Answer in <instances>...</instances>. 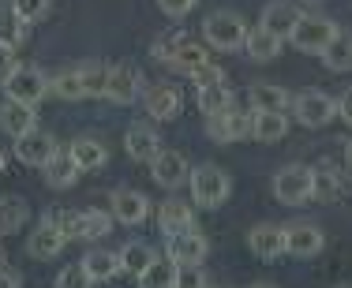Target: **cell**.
<instances>
[{
    "label": "cell",
    "mask_w": 352,
    "mask_h": 288,
    "mask_svg": "<svg viewBox=\"0 0 352 288\" xmlns=\"http://www.w3.org/2000/svg\"><path fill=\"white\" fill-rule=\"evenodd\" d=\"M188 184H191V199H195V206H203V210L225 206V199H229V191H232L229 173H225V168H217V165L191 168V180Z\"/></svg>",
    "instance_id": "cell-1"
},
{
    "label": "cell",
    "mask_w": 352,
    "mask_h": 288,
    "mask_svg": "<svg viewBox=\"0 0 352 288\" xmlns=\"http://www.w3.org/2000/svg\"><path fill=\"white\" fill-rule=\"evenodd\" d=\"M311 188H315V173L311 165H300V161L278 168V176H274V195L285 206H304L311 199Z\"/></svg>",
    "instance_id": "cell-2"
},
{
    "label": "cell",
    "mask_w": 352,
    "mask_h": 288,
    "mask_svg": "<svg viewBox=\"0 0 352 288\" xmlns=\"http://www.w3.org/2000/svg\"><path fill=\"white\" fill-rule=\"evenodd\" d=\"M203 30H206V41H210L214 49H221V53H236L248 41V23L240 19L236 12H214L210 19L203 23Z\"/></svg>",
    "instance_id": "cell-3"
},
{
    "label": "cell",
    "mask_w": 352,
    "mask_h": 288,
    "mask_svg": "<svg viewBox=\"0 0 352 288\" xmlns=\"http://www.w3.org/2000/svg\"><path fill=\"white\" fill-rule=\"evenodd\" d=\"M338 23H330V19H322V15H304L300 19V27L292 30V45L300 49V53H315V56H322L326 53V45H330L333 38H338Z\"/></svg>",
    "instance_id": "cell-4"
},
{
    "label": "cell",
    "mask_w": 352,
    "mask_h": 288,
    "mask_svg": "<svg viewBox=\"0 0 352 288\" xmlns=\"http://www.w3.org/2000/svg\"><path fill=\"white\" fill-rule=\"evenodd\" d=\"M4 90H8V98H12V101H23V105H38V101L45 98L53 87H49L45 71H38V67L19 64L12 75H8Z\"/></svg>",
    "instance_id": "cell-5"
},
{
    "label": "cell",
    "mask_w": 352,
    "mask_h": 288,
    "mask_svg": "<svg viewBox=\"0 0 352 288\" xmlns=\"http://www.w3.org/2000/svg\"><path fill=\"white\" fill-rule=\"evenodd\" d=\"M105 98L116 105H135L142 98V75L131 64H113L105 75Z\"/></svg>",
    "instance_id": "cell-6"
},
{
    "label": "cell",
    "mask_w": 352,
    "mask_h": 288,
    "mask_svg": "<svg viewBox=\"0 0 352 288\" xmlns=\"http://www.w3.org/2000/svg\"><path fill=\"white\" fill-rule=\"evenodd\" d=\"M64 243H68V232H64V221L56 214H49L45 221H41L34 232H30V240H27V251L34 258H56L64 251Z\"/></svg>",
    "instance_id": "cell-7"
},
{
    "label": "cell",
    "mask_w": 352,
    "mask_h": 288,
    "mask_svg": "<svg viewBox=\"0 0 352 288\" xmlns=\"http://www.w3.org/2000/svg\"><path fill=\"white\" fill-rule=\"evenodd\" d=\"M150 176H154V184H162L165 191H176L191 180V165H188V157L176 154V150H157V157L150 161Z\"/></svg>",
    "instance_id": "cell-8"
},
{
    "label": "cell",
    "mask_w": 352,
    "mask_h": 288,
    "mask_svg": "<svg viewBox=\"0 0 352 288\" xmlns=\"http://www.w3.org/2000/svg\"><path fill=\"white\" fill-rule=\"evenodd\" d=\"M333 116H338V101L330 94H322V90H304L296 98V120L304 128H326Z\"/></svg>",
    "instance_id": "cell-9"
},
{
    "label": "cell",
    "mask_w": 352,
    "mask_h": 288,
    "mask_svg": "<svg viewBox=\"0 0 352 288\" xmlns=\"http://www.w3.org/2000/svg\"><path fill=\"white\" fill-rule=\"evenodd\" d=\"M322 243H326L322 228L311 225V221H292V225H285V247H289V255H296V258H315L318 251H322Z\"/></svg>",
    "instance_id": "cell-10"
},
{
    "label": "cell",
    "mask_w": 352,
    "mask_h": 288,
    "mask_svg": "<svg viewBox=\"0 0 352 288\" xmlns=\"http://www.w3.org/2000/svg\"><path fill=\"white\" fill-rule=\"evenodd\" d=\"M206 135H210L214 142H240L251 135V116L236 113V109L214 113V116H206Z\"/></svg>",
    "instance_id": "cell-11"
},
{
    "label": "cell",
    "mask_w": 352,
    "mask_h": 288,
    "mask_svg": "<svg viewBox=\"0 0 352 288\" xmlns=\"http://www.w3.org/2000/svg\"><path fill=\"white\" fill-rule=\"evenodd\" d=\"M109 228H113V217L105 210H79L64 221L68 240H102V236H109Z\"/></svg>",
    "instance_id": "cell-12"
},
{
    "label": "cell",
    "mask_w": 352,
    "mask_h": 288,
    "mask_svg": "<svg viewBox=\"0 0 352 288\" xmlns=\"http://www.w3.org/2000/svg\"><path fill=\"white\" fill-rule=\"evenodd\" d=\"M248 247H251V255L263 258V262H274V258L289 255V247H285V228L270 225V221L251 228V232H248Z\"/></svg>",
    "instance_id": "cell-13"
},
{
    "label": "cell",
    "mask_w": 352,
    "mask_h": 288,
    "mask_svg": "<svg viewBox=\"0 0 352 288\" xmlns=\"http://www.w3.org/2000/svg\"><path fill=\"white\" fill-rule=\"evenodd\" d=\"M206 251H210V243H206L203 232L169 236V243H165V255H169L176 266H203V262H206Z\"/></svg>",
    "instance_id": "cell-14"
},
{
    "label": "cell",
    "mask_w": 352,
    "mask_h": 288,
    "mask_svg": "<svg viewBox=\"0 0 352 288\" xmlns=\"http://www.w3.org/2000/svg\"><path fill=\"white\" fill-rule=\"evenodd\" d=\"M53 154H56V139L49 131H41V128H34V131H27V135H19V139H15V157H19L23 165L41 168Z\"/></svg>",
    "instance_id": "cell-15"
},
{
    "label": "cell",
    "mask_w": 352,
    "mask_h": 288,
    "mask_svg": "<svg viewBox=\"0 0 352 288\" xmlns=\"http://www.w3.org/2000/svg\"><path fill=\"white\" fill-rule=\"evenodd\" d=\"M300 19H304V12H300L296 4H289V0H274V4L263 12L258 27L270 30V34H278V38L285 41V38H292V30L300 27Z\"/></svg>",
    "instance_id": "cell-16"
},
{
    "label": "cell",
    "mask_w": 352,
    "mask_h": 288,
    "mask_svg": "<svg viewBox=\"0 0 352 288\" xmlns=\"http://www.w3.org/2000/svg\"><path fill=\"white\" fill-rule=\"evenodd\" d=\"M146 214H150V199L142 191H131V188L113 191V217L120 225H142Z\"/></svg>",
    "instance_id": "cell-17"
},
{
    "label": "cell",
    "mask_w": 352,
    "mask_h": 288,
    "mask_svg": "<svg viewBox=\"0 0 352 288\" xmlns=\"http://www.w3.org/2000/svg\"><path fill=\"white\" fill-rule=\"evenodd\" d=\"M157 228L165 236H184V232H195V214L191 206H184L180 199H169L157 206Z\"/></svg>",
    "instance_id": "cell-18"
},
{
    "label": "cell",
    "mask_w": 352,
    "mask_h": 288,
    "mask_svg": "<svg viewBox=\"0 0 352 288\" xmlns=\"http://www.w3.org/2000/svg\"><path fill=\"white\" fill-rule=\"evenodd\" d=\"M124 150H128L131 161H154L157 150H162V139L150 124H131L128 135H124Z\"/></svg>",
    "instance_id": "cell-19"
},
{
    "label": "cell",
    "mask_w": 352,
    "mask_h": 288,
    "mask_svg": "<svg viewBox=\"0 0 352 288\" xmlns=\"http://www.w3.org/2000/svg\"><path fill=\"white\" fill-rule=\"evenodd\" d=\"M180 109H184L180 90L169 87V82H157V87L146 90V113L154 116V120H176Z\"/></svg>",
    "instance_id": "cell-20"
},
{
    "label": "cell",
    "mask_w": 352,
    "mask_h": 288,
    "mask_svg": "<svg viewBox=\"0 0 352 288\" xmlns=\"http://www.w3.org/2000/svg\"><path fill=\"white\" fill-rule=\"evenodd\" d=\"M0 128L12 135V139H19V135L34 131V128H38L34 105H23V101H12V98H8L4 105H0Z\"/></svg>",
    "instance_id": "cell-21"
},
{
    "label": "cell",
    "mask_w": 352,
    "mask_h": 288,
    "mask_svg": "<svg viewBox=\"0 0 352 288\" xmlns=\"http://www.w3.org/2000/svg\"><path fill=\"white\" fill-rule=\"evenodd\" d=\"M311 173H315L311 199H318V202H333V199H341V195L349 191V180H345V176H341L338 168L330 165V161H322V165H315Z\"/></svg>",
    "instance_id": "cell-22"
},
{
    "label": "cell",
    "mask_w": 352,
    "mask_h": 288,
    "mask_svg": "<svg viewBox=\"0 0 352 288\" xmlns=\"http://www.w3.org/2000/svg\"><path fill=\"white\" fill-rule=\"evenodd\" d=\"M72 157H75V165L82 168V173H94V168H102L105 161H109V150H105V142L102 139H94V135H79V139H72Z\"/></svg>",
    "instance_id": "cell-23"
},
{
    "label": "cell",
    "mask_w": 352,
    "mask_h": 288,
    "mask_svg": "<svg viewBox=\"0 0 352 288\" xmlns=\"http://www.w3.org/2000/svg\"><path fill=\"white\" fill-rule=\"evenodd\" d=\"M41 168H45V180L53 184V188H72V184H75V176L82 173V168L75 165V157H72V150H68V146H64V150L56 146V154L49 157Z\"/></svg>",
    "instance_id": "cell-24"
},
{
    "label": "cell",
    "mask_w": 352,
    "mask_h": 288,
    "mask_svg": "<svg viewBox=\"0 0 352 288\" xmlns=\"http://www.w3.org/2000/svg\"><path fill=\"white\" fill-rule=\"evenodd\" d=\"M289 135L285 113H251V139L258 142H281Z\"/></svg>",
    "instance_id": "cell-25"
},
{
    "label": "cell",
    "mask_w": 352,
    "mask_h": 288,
    "mask_svg": "<svg viewBox=\"0 0 352 288\" xmlns=\"http://www.w3.org/2000/svg\"><path fill=\"white\" fill-rule=\"evenodd\" d=\"M281 45L285 41L278 38V34H270V30H263V27H255V30H248V41H244V49H248V56L251 60H278L281 56Z\"/></svg>",
    "instance_id": "cell-26"
},
{
    "label": "cell",
    "mask_w": 352,
    "mask_h": 288,
    "mask_svg": "<svg viewBox=\"0 0 352 288\" xmlns=\"http://www.w3.org/2000/svg\"><path fill=\"white\" fill-rule=\"evenodd\" d=\"M27 217H30L27 199H19V195H4V199H0V236L19 232V228L27 225Z\"/></svg>",
    "instance_id": "cell-27"
},
{
    "label": "cell",
    "mask_w": 352,
    "mask_h": 288,
    "mask_svg": "<svg viewBox=\"0 0 352 288\" xmlns=\"http://www.w3.org/2000/svg\"><path fill=\"white\" fill-rule=\"evenodd\" d=\"M248 98H251V113H285L289 109V94L281 87H266V82L251 87Z\"/></svg>",
    "instance_id": "cell-28"
},
{
    "label": "cell",
    "mask_w": 352,
    "mask_h": 288,
    "mask_svg": "<svg viewBox=\"0 0 352 288\" xmlns=\"http://www.w3.org/2000/svg\"><path fill=\"white\" fill-rule=\"evenodd\" d=\"M135 281H139V288H176V262L173 258H154Z\"/></svg>",
    "instance_id": "cell-29"
},
{
    "label": "cell",
    "mask_w": 352,
    "mask_h": 288,
    "mask_svg": "<svg viewBox=\"0 0 352 288\" xmlns=\"http://www.w3.org/2000/svg\"><path fill=\"white\" fill-rule=\"evenodd\" d=\"M210 56H206V49L199 45V41H188L184 38L180 45H176V53L169 56V67H176V71H184V75H191L195 67H203Z\"/></svg>",
    "instance_id": "cell-30"
},
{
    "label": "cell",
    "mask_w": 352,
    "mask_h": 288,
    "mask_svg": "<svg viewBox=\"0 0 352 288\" xmlns=\"http://www.w3.org/2000/svg\"><path fill=\"white\" fill-rule=\"evenodd\" d=\"M82 266H87V274L94 277V281H109V277L120 274V255H113V251H87V258H82Z\"/></svg>",
    "instance_id": "cell-31"
},
{
    "label": "cell",
    "mask_w": 352,
    "mask_h": 288,
    "mask_svg": "<svg viewBox=\"0 0 352 288\" xmlns=\"http://www.w3.org/2000/svg\"><path fill=\"white\" fill-rule=\"evenodd\" d=\"M27 27H30V23H23L19 12H15L12 4L0 8V45H8V49L23 45V41H27Z\"/></svg>",
    "instance_id": "cell-32"
},
{
    "label": "cell",
    "mask_w": 352,
    "mask_h": 288,
    "mask_svg": "<svg viewBox=\"0 0 352 288\" xmlns=\"http://www.w3.org/2000/svg\"><path fill=\"white\" fill-rule=\"evenodd\" d=\"M322 60L330 71H352V34H338V38L326 45Z\"/></svg>",
    "instance_id": "cell-33"
},
{
    "label": "cell",
    "mask_w": 352,
    "mask_h": 288,
    "mask_svg": "<svg viewBox=\"0 0 352 288\" xmlns=\"http://www.w3.org/2000/svg\"><path fill=\"white\" fill-rule=\"evenodd\" d=\"M195 101H199V109H203V116H214V113L232 109V90L225 87V82H217V87H203Z\"/></svg>",
    "instance_id": "cell-34"
},
{
    "label": "cell",
    "mask_w": 352,
    "mask_h": 288,
    "mask_svg": "<svg viewBox=\"0 0 352 288\" xmlns=\"http://www.w3.org/2000/svg\"><path fill=\"white\" fill-rule=\"evenodd\" d=\"M154 258H157V255L146 247V243H128V247L120 251V274H135V277H139Z\"/></svg>",
    "instance_id": "cell-35"
},
{
    "label": "cell",
    "mask_w": 352,
    "mask_h": 288,
    "mask_svg": "<svg viewBox=\"0 0 352 288\" xmlns=\"http://www.w3.org/2000/svg\"><path fill=\"white\" fill-rule=\"evenodd\" d=\"M49 87L56 90V98H64V101H79V98H87L82 94V67H68V71H60Z\"/></svg>",
    "instance_id": "cell-36"
},
{
    "label": "cell",
    "mask_w": 352,
    "mask_h": 288,
    "mask_svg": "<svg viewBox=\"0 0 352 288\" xmlns=\"http://www.w3.org/2000/svg\"><path fill=\"white\" fill-rule=\"evenodd\" d=\"M105 75H109L105 64H87L82 67V94L87 98H105Z\"/></svg>",
    "instance_id": "cell-37"
},
{
    "label": "cell",
    "mask_w": 352,
    "mask_h": 288,
    "mask_svg": "<svg viewBox=\"0 0 352 288\" xmlns=\"http://www.w3.org/2000/svg\"><path fill=\"white\" fill-rule=\"evenodd\" d=\"M56 288H94V277L87 274L82 262H75V266H68V269L56 274Z\"/></svg>",
    "instance_id": "cell-38"
},
{
    "label": "cell",
    "mask_w": 352,
    "mask_h": 288,
    "mask_svg": "<svg viewBox=\"0 0 352 288\" xmlns=\"http://www.w3.org/2000/svg\"><path fill=\"white\" fill-rule=\"evenodd\" d=\"M12 8L19 12V19H23V23H38V19H45L49 0H12Z\"/></svg>",
    "instance_id": "cell-39"
},
{
    "label": "cell",
    "mask_w": 352,
    "mask_h": 288,
    "mask_svg": "<svg viewBox=\"0 0 352 288\" xmlns=\"http://www.w3.org/2000/svg\"><path fill=\"white\" fill-rule=\"evenodd\" d=\"M180 41H184V34H180V30H169V34H162V38L154 41V49H150V53H154V60L169 64V56L176 53V45H180Z\"/></svg>",
    "instance_id": "cell-40"
},
{
    "label": "cell",
    "mask_w": 352,
    "mask_h": 288,
    "mask_svg": "<svg viewBox=\"0 0 352 288\" xmlns=\"http://www.w3.org/2000/svg\"><path fill=\"white\" fill-rule=\"evenodd\" d=\"M191 79H195L199 90H203V87H217V82H225V71L214 60H206L203 67H195V71H191Z\"/></svg>",
    "instance_id": "cell-41"
},
{
    "label": "cell",
    "mask_w": 352,
    "mask_h": 288,
    "mask_svg": "<svg viewBox=\"0 0 352 288\" xmlns=\"http://www.w3.org/2000/svg\"><path fill=\"white\" fill-rule=\"evenodd\" d=\"M176 288H206V277L199 266H176Z\"/></svg>",
    "instance_id": "cell-42"
},
{
    "label": "cell",
    "mask_w": 352,
    "mask_h": 288,
    "mask_svg": "<svg viewBox=\"0 0 352 288\" xmlns=\"http://www.w3.org/2000/svg\"><path fill=\"white\" fill-rule=\"evenodd\" d=\"M157 8H162L169 19H184V15L195 8V0H157Z\"/></svg>",
    "instance_id": "cell-43"
},
{
    "label": "cell",
    "mask_w": 352,
    "mask_h": 288,
    "mask_svg": "<svg viewBox=\"0 0 352 288\" xmlns=\"http://www.w3.org/2000/svg\"><path fill=\"white\" fill-rule=\"evenodd\" d=\"M15 67H19V64H15V49L0 45V87H4V82H8V75H12Z\"/></svg>",
    "instance_id": "cell-44"
},
{
    "label": "cell",
    "mask_w": 352,
    "mask_h": 288,
    "mask_svg": "<svg viewBox=\"0 0 352 288\" xmlns=\"http://www.w3.org/2000/svg\"><path fill=\"white\" fill-rule=\"evenodd\" d=\"M338 116H341V120H345L349 128H352V90H345V94L338 98Z\"/></svg>",
    "instance_id": "cell-45"
},
{
    "label": "cell",
    "mask_w": 352,
    "mask_h": 288,
    "mask_svg": "<svg viewBox=\"0 0 352 288\" xmlns=\"http://www.w3.org/2000/svg\"><path fill=\"white\" fill-rule=\"evenodd\" d=\"M0 288H19V274H15V269H8L4 262H0Z\"/></svg>",
    "instance_id": "cell-46"
},
{
    "label": "cell",
    "mask_w": 352,
    "mask_h": 288,
    "mask_svg": "<svg viewBox=\"0 0 352 288\" xmlns=\"http://www.w3.org/2000/svg\"><path fill=\"white\" fill-rule=\"evenodd\" d=\"M345 161H349V173H352V142L345 146Z\"/></svg>",
    "instance_id": "cell-47"
},
{
    "label": "cell",
    "mask_w": 352,
    "mask_h": 288,
    "mask_svg": "<svg viewBox=\"0 0 352 288\" xmlns=\"http://www.w3.org/2000/svg\"><path fill=\"white\" fill-rule=\"evenodd\" d=\"M251 288H274V285H266V281H258V285H251Z\"/></svg>",
    "instance_id": "cell-48"
},
{
    "label": "cell",
    "mask_w": 352,
    "mask_h": 288,
    "mask_svg": "<svg viewBox=\"0 0 352 288\" xmlns=\"http://www.w3.org/2000/svg\"><path fill=\"white\" fill-rule=\"evenodd\" d=\"M0 173H4V154H0Z\"/></svg>",
    "instance_id": "cell-49"
},
{
    "label": "cell",
    "mask_w": 352,
    "mask_h": 288,
    "mask_svg": "<svg viewBox=\"0 0 352 288\" xmlns=\"http://www.w3.org/2000/svg\"><path fill=\"white\" fill-rule=\"evenodd\" d=\"M338 288H352V285H338Z\"/></svg>",
    "instance_id": "cell-50"
},
{
    "label": "cell",
    "mask_w": 352,
    "mask_h": 288,
    "mask_svg": "<svg viewBox=\"0 0 352 288\" xmlns=\"http://www.w3.org/2000/svg\"><path fill=\"white\" fill-rule=\"evenodd\" d=\"M307 4H318V0H307Z\"/></svg>",
    "instance_id": "cell-51"
},
{
    "label": "cell",
    "mask_w": 352,
    "mask_h": 288,
    "mask_svg": "<svg viewBox=\"0 0 352 288\" xmlns=\"http://www.w3.org/2000/svg\"><path fill=\"white\" fill-rule=\"evenodd\" d=\"M0 262H4V251H0Z\"/></svg>",
    "instance_id": "cell-52"
}]
</instances>
